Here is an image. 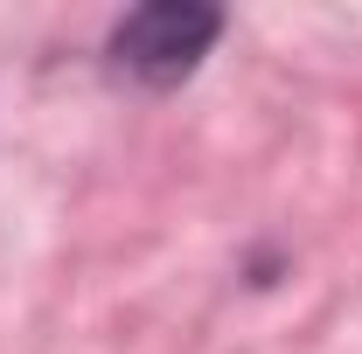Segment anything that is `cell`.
I'll list each match as a JSON object with an SVG mask.
<instances>
[{
    "instance_id": "cell-1",
    "label": "cell",
    "mask_w": 362,
    "mask_h": 354,
    "mask_svg": "<svg viewBox=\"0 0 362 354\" xmlns=\"http://www.w3.org/2000/svg\"><path fill=\"white\" fill-rule=\"evenodd\" d=\"M223 14L202 0H146L112 28V70H126L146 90H175L181 77H195V63L216 49Z\"/></svg>"
}]
</instances>
